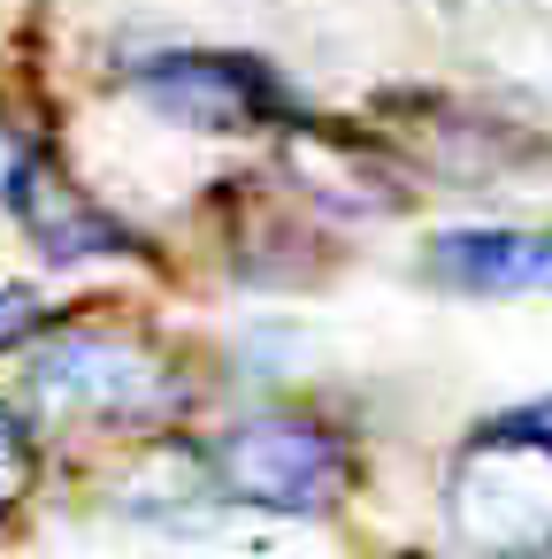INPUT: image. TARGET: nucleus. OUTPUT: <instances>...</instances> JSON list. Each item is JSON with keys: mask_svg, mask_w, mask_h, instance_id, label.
I'll use <instances>...</instances> for the list:
<instances>
[{"mask_svg": "<svg viewBox=\"0 0 552 559\" xmlns=\"http://www.w3.org/2000/svg\"><path fill=\"white\" fill-rule=\"evenodd\" d=\"M0 200H9V215L32 230V246H39L47 261H108V253H139L131 223H116L93 192H78V185L62 177V162L39 154V146L9 162V177H0Z\"/></svg>", "mask_w": 552, "mask_h": 559, "instance_id": "39448f33", "label": "nucleus"}, {"mask_svg": "<svg viewBox=\"0 0 552 559\" xmlns=\"http://www.w3.org/2000/svg\"><path fill=\"white\" fill-rule=\"evenodd\" d=\"M39 330H47L39 292H24V284H0V353H9V345H24V337H39Z\"/></svg>", "mask_w": 552, "mask_h": 559, "instance_id": "6e6552de", "label": "nucleus"}, {"mask_svg": "<svg viewBox=\"0 0 552 559\" xmlns=\"http://www.w3.org/2000/svg\"><path fill=\"white\" fill-rule=\"evenodd\" d=\"M39 391L101 421H154L177 406V368L131 330H62L39 360Z\"/></svg>", "mask_w": 552, "mask_h": 559, "instance_id": "20e7f679", "label": "nucleus"}, {"mask_svg": "<svg viewBox=\"0 0 552 559\" xmlns=\"http://www.w3.org/2000/svg\"><path fill=\"white\" fill-rule=\"evenodd\" d=\"M131 93L154 116H169L177 131H200V139H254V131L307 123V108L292 100V85L269 62H254V55L169 47V55H146L131 70Z\"/></svg>", "mask_w": 552, "mask_h": 559, "instance_id": "f03ea898", "label": "nucleus"}, {"mask_svg": "<svg viewBox=\"0 0 552 559\" xmlns=\"http://www.w3.org/2000/svg\"><path fill=\"white\" fill-rule=\"evenodd\" d=\"M215 483L231 506H261V513H330L353 490V444L338 437V421L307 414V406H269L231 421L215 444Z\"/></svg>", "mask_w": 552, "mask_h": 559, "instance_id": "f257e3e1", "label": "nucleus"}, {"mask_svg": "<svg viewBox=\"0 0 552 559\" xmlns=\"http://www.w3.org/2000/svg\"><path fill=\"white\" fill-rule=\"evenodd\" d=\"M445 513L468 544H552V437L491 421L460 444L445 475Z\"/></svg>", "mask_w": 552, "mask_h": 559, "instance_id": "7ed1b4c3", "label": "nucleus"}, {"mask_svg": "<svg viewBox=\"0 0 552 559\" xmlns=\"http://www.w3.org/2000/svg\"><path fill=\"white\" fill-rule=\"evenodd\" d=\"M284 169L307 200L338 207V215H391L407 207L399 177L384 169V154L353 131H322V123H292L284 131Z\"/></svg>", "mask_w": 552, "mask_h": 559, "instance_id": "423d86ee", "label": "nucleus"}, {"mask_svg": "<svg viewBox=\"0 0 552 559\" xmlns=\"http://www.w3.org/2000/svg\"><path fill=\"white\" fill-rule=\"evenodd\" d=\"M430 276L453 292H552V230H506V223H468L430 238Z\"/></svg>", "mask_w": 552, "mask_h": 559, "instance_id": "0eeeda50", "label": "nucleus"}]
</instances>
